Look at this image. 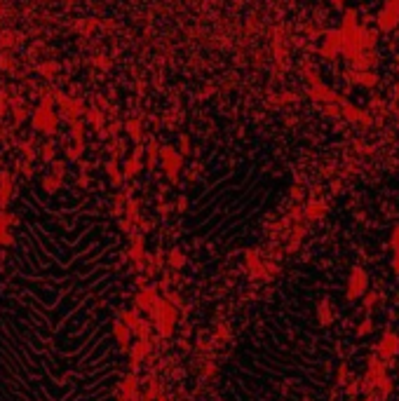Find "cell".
<instances>
[{"label": "cell", "mask_w": 399, "mask_h": 401, "mask_svg": "<svg viewBox=\"0 0 399 401\" xmlns=\"http://www.w3.org/2000/svg\"><path fill=\"white\" fill-rule=\"evenodd\" d=\"M252 326L226 364L223 401H319L336 345L308 305L280 303Z\"/></svg>", "instance_id": "3957f363"}, {"label": "cell", "mask_w": 399, "mask_h": 401, "mask_svg": "<svg viewBox=\"0 0 399 401\" xmlns=\"http://www.w3.org/2000/svg\"><path fill=\"white\" fill-rule=\"evenodd\" d=\"M287 190L284 167L263 146L233 141L207 155L186 190L181 235L209 251H235L256 239Z\"/></svg>", "instance_id": "7a4b0ae2"}, {"label": "cell", "mask_w": 399, "mask_h": 401, "mask_svg": "<svg viewBox=\"0 0 399 401\" xmlns=\"http://www.w3.org/2000/svg\"><path fill=\"white\" fill-rule=\"evenodd\" d=\"M0 274V401H120L127 244L108 202L24 186Z\"/></svg>", "instance_id": "6da1fadb"}]
</instances>
